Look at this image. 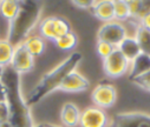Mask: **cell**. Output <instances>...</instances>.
Segmentation results:
<instances>
[{
    "mask_svg": "<svg viewBox=\"0 0 150 127\" xmlns=\"http://www.w3.org/2000/svg\"><path fill=\"white\" fill-rule=\"evenodd\" d=\"M91 99L96 107H99L102 109L110 108L115 105L117 100L116 87L111 83H99L93 88Z\"/></svg>",
    "mask_w": 150,
    "mask_h": 127,
    "instance_id": "8",
    "label": "cell"
},
{
    "mask_svg": "<svg viewBox=\"0 0 150 127\" xmlns=\"http://www.w3.org/2000/svg\"><path fill=\"white\" fill-rule=\"evenodd\" d=\"M10 66L19 74L27 73L32 71L34 67V57L21 44L14 47V52H13Z\"/></svg>",
    "mask_w": 150,
    "mask_h": 127,
    "instance_id": "10",
    "label": "cell"
},
{
    "mask_svg": "<svg viewBox=\"0 0 150 127\" xmlns=\"http://www.w3.org/2000/svg\"><path fill=\"white\" fill-rule=\"evenodd\" d=\"M24 47L35 58V57H39L40 54L44 53L46 44H45V40L39 35V34H35V35H30L24 42H23Z\"/></svg>",
    "mask_w": 150,
    "mask_h": 127,
    "instance_id": "16",
    "label": "cell"
},
{
    "mask_svg": "<svg viewBox=\"0 0 150 127\" xmlns=\"http://www.w3.org/2000/svg\"><path fill=\"white\" fill-rule=\"evenodd\" d=\"M131 81H132L134 85L138 86L139 88H142L146 92H150V71L146 72L143 75H139L137 78L131 79Z\"/></svg>",
    "mask_w": 150,
    "mask_h": 127,
    "instance_id": "24",
    "label": "cell"
},
{
    "mask_svg": "<svg viewBox=\"0 0 150 127\" xmlns=\"http://www.w3.org/2000/svg\"><path fill=\"white\" fill-rule=\"evenodd\" d=\"M38 31L44 40L56 41L60 36L71 32V26L69 21L62 17H47L39 22Z\"/></svg>",
    "mask_w": 150,
    "mask_h": 127,
    "instance_id": "4",
    "label": "cell"
},
{
    "mask_svg": "<svg viewBox=\"0 0 150 127\" xmlns=\"http://www.w3.org/2000/svg\"><path fill=\"white\" fill-rule=\"evenodd\" d=\"M127 36H128V33H127L125 26L122 22L116 20L110 22H104L97 32V40L105 41L108 44L115 46L116 48Z\"/></svg>",
    "mask_w": 150,
    "mask_h": 127,
    "instance_id": "5",
    "label": "cell"
},
{
    "mask_svg": "<svg viewBox=\"0 0 150 127\" xmlns=\"http://www.w3.org/2000/svg\"><path fill=\"white\" fill-rule=\"evenodd\" d=\"M1 82L6 88V102L10 111L8 122L12 127H34L30 106L21 93L20 74L11 66H7L5 67Z\"/></svg>",
    "mask_w": 150,
    "mask_h": 127,
    "instance_id": "1",
    "label": "cell"
},
{
    "mask_svg": "<svg viewBox=\"0 0 150 127\" xmlns=\"http://www.w3.org/2000/svg\"><path fill=\"white\" fill-rule=\"evenodd\" d=\"M10 118V111L7 102H0V122H6Z\"/></svg>",
    "mask_w": 150,
    "mask_h": 127,
    "instance_id": "25",
    "label": "cell"
},
{
    "mask_svg": "<svg viewBox=\"0 0 150 127\" xmlns=\"http://www.w3.org/2000/svg\"><path fill=\"white\" fill-rule=\"evenodd\" d=\"M54 42H56V45H57V47L59 50L70 51V50H73L77 45V35L71 31L67 34H65V35L60 36L59 39H57Z\"/></svg>",
    "mask_w": 150,
    "mask_h": 127,
    "instance_id": "21",
    "label": "cell"
},
{
    "mask_svg": "<svg viewBox=\"0 0 150 127\" xmlns=\"http://www.w3.org/2000/svg\"><path fill=\"white\" fill-rule=\"evenodd\" d=\"M43 127H59L56 125H50V123H43Z\"/></svg>",
    "mask_w": 150,
    "mask_h": 127,
    "instance_id": "31",
    "label": "cell"
},
{
    "mask_svg": "<svg viewBox=\"0 0 150 127\" xmlns=\"http://www.w3.org/2000/svg\"><path fill=\"white\" fill-rule=\"evenodd\" d=\"M117 50L127 58L128 61H132L135 60L142 52L139 50V46L137 44V41L134 36H127L121 44L117 46Z\"/></svg>",
    "mask_w": 150,
    "mask_h": 127,
    "instance_id": "15",
    "label": "cell"
},
{
    "mask_svg": "<svg viewBox=\"0 0 150 127\" xmlns=\"http://www.w3.org/2000/svg\"><path fill=\"white\" fill-rule=\"evenodd\" d=\"M0 127H12V125H11L8 121H6V122H0Z\"/></svg>",
    "mask_w": 150,
    "mask_h": 127,
    "instance_id": "29",
    "label": "cell"
},
{
    "mask_svg": "<svg viewBox=\"0 0 150 127\" xmlns=\"http://www.w3.org/2000/svg\"><path fill=\"white\" fill-rule=\"evenodd\" d=\"M90 86L89 80L77 71H72L63 80L59 90L64 92H82L88 90Z\"/></svg>",
    "mask_w": 150,
    "mask_h": 127,
    "instance_id": "11",
    "label": "cell"
},
{
    "mask_svg": "<svg viewBox=\"0 0 150 127\" xmlns=\"http://www.w3.org/2000/svg\"><path fill=\"white\" fill-rule=\"evenodd\" d=\"M110 123L109 115L99 107L92 106L81 112V127H108Z\"/></svg>",
    "mask_w": 150,
    "mask_h": 127,
    "instance_id": "9",
    "label": "cell"
},
{
    "mask_svg": "<svg viewBox=\"0 0 150 127\" xmlns=\"http://www.w3.org/2000/svg\"><path fill=\"white\" fill-rule=\"evenodd\" d=\"M138 24H139V26L142 28H144V29H146V31L150 32V13L145 14L144 17H142L138 20Z\"/></svg>",
    "mask_w": 150,
    "mask_h": 127,
    "instance_id": "27",
    "label": "cell"
},
{
    "mask_svg": "<svg viewBox=\"0 0 150 127\" xmlns=\"http://www.w3.org/2000/svg\"><path fill=\"white\" fill-rule=\"evenodd\" d=\"M129 11H130V19L139 20L142 17V0H128Z\"/></svg>",
    "mask_w": 150,
    "mask_h": 127,
    "instance_id": "23",
    "label": "cell"
},
{
    "mask_svg": "<svg viewBox=\"0 0 150 127\" xmlns=\"http://www.w3.org/2000/svg\"><path fill=\"white\" fill-rule=\"evenodd\" d=\"M149 71H150V55L141 53L135 60H132L130 62V68H129L128 75L131 80L134 78L145 74Z\"/></svg>",
    "mask_w": 150,
    "mask_h": 127,
    "instance_id": "14",
    "label": "cell"
},
{
    "mask_svg": "<svg viewBox=\"0 0 150 127\" xmlns=\"http://www.w3.org/2000/svg\"><path fill=\"white\" fill-rule=\"evenodd\" d=\"M42 4L33 0H25L20 1V8L17 15L10 21L7 41L17 47L30 36L31 31L38 24L40 13H42Z\"/></svg>",
    "mask_w": 150,
    "mask_h": 127,
    "instance_id": "3",
    "label": "cell"
},
{
    "mask_svg": "<svg viewBox=\"0 0 150 127\" xmlns=\"http://www.w3.org/2000/svg\"><path fill=\"white\" fill-rule=\"evenodd\" d=\"M81 60H82V54L78 52H73L65 60H63L57 67H54L49 73L44 74L39 83L26 97L25 99L26 104L28 106H32L37 102H39L40 100H43L50 93L54 92L56 90H59L63 80L72 71H76Z\"/></svg>",
    "mask_w": 150,
    "mask_h": 127,
    "instance_id": "2",
    "label": "cell"
},
{
    "mask_svg": "<svg viewBox=\"0 0 150 127\" xmlns=\"http://www.w3.org/2000/svg\"><path fill=\"white\" fill-rule=\"evenodd\" d=\"M130 61L116 48L108 58L103 60V69L104 73L112 79L121 78L129 73Z\"/></svg>",
    "mask_w": 150,
    "mask_h": 127,
    "instance_id": "6",
    "label": "cell"
},
{
    "mask_svg": "<svg viewBox=\"0 0 150 127\" xmlns=\"http://www.w3.org/2000/svg\"><path fill=\"white\" fill-rule=\"evenodd\" d=\"M93 3H95L93 0H76V1H72L74 6L79 8H92Z\"/></svg>",
    "mask_w": 150,
    "mask_h": 127,
    "instance_id": "26",
    "label": "cell"
},
{
    "mask_svg": "<svg viewBox=\"0 0 150 127\" xmlns=\"http://www.w3.org/2000/svg\"><path fill=\"white\" fill-rule=\"evenodd\" d=\"M6 88L4 86V83L0 81V102H6Z\"/></svg>",
    "mask_w": 150,
    "mask_h": 127,
    "instance_id": "28",
    "label": "cell"
},
{
    "mask_svg": "<svg viewBox=\"0 0 150 127\" xmlns=\"http://www.w3.org/2000/svg\"><path fill=\"white\" fill-rule=\"evenodd\" d=\"M14 47L7 40H0V66L7 67L11 64Z\"/></svg>",
    "mask_w": 150,
    "mask_h": 127,
    "instance_id": "20",
    "label": "cell"
},
{
    "mask_svg": "<svg viewBox=\"0 0 150 127\" xmlns=\"http://www.w3.org/2000/svg\"><path fill=\"white\" fill-rule=\"evenodd\" d=\"M112 3H114V12H115L116 21L123 22V21H128L131 18L128 0H112Z\"/></svg>",
    "mask_w": 150,
    "mask_h": 127,
    "instance_id": "18",
    "label": "cell"
},
{
    "mask_svg": "<svg viewBox=\"0 0 150 127\" xmlns=\"http://www.w3.org/2000/svg\"><path fill=\"white\" fill-rule=\"evenodd\" d=\"M93 15L104 22H110L115 20V12H114V3L112 0H99L95 1L92 6Z\"/></svg>",
    "mask_w": 150,
    "mask_h": 127,
    "instance_id": "12",
    "label": "cell"
},
{
    "mask_svg": "<svg viewBox=\"0 0 150 127\" xmlns=\"http://www.w3.org/2000/svg\"><path fill=\"white\" fill-rule=\"evenodd\" d=\"M20 8V1L17 0H1L0 1V14L11 21Z\"/></svg>",
    "mask_w": 150,
    "mask_h": 127,
    "instance_id": "17",
    "label": "cell"
},
{
    "mask_svg": "<svg viewBox=\"0 0 150 127\" xmlns=\"http://www.w3.org/2000/svg\"><path fill=\"white\" fill-rule=\"evenodd\" d=\"M108 127H150V114L142 112H125L116 114Z\"/></svg>",
    "mask_w": 150,
    "mask_h": 127,
    "instance_id": "7",
    "label": "cell"
},
{
    "mask_svg": "<svg viewBox=\"0 0 150 127\" xmlns=\"http://www.w3.org/2000/svg\"><path fill=\"white\" fill-rule=\"evenodd\" d=\"M4 71H5V67H1V66H0V81H1V78H3Z\"/></svg>",
    "mask_w": 150,
    "mask_h": 127,
    "instance_id": "30",
    "label": "cell"
},
{
    "mask_svg": "<svg viewBox=\"0 0 150 127\" xmlns=\"http://www.w3.org/2000/svg\"><path fill=\"white\" fill-rule=\"evenodd\" d=\"M137 41V44L139 46V50L142 53L150 55V32L142 28L141 26L137 28L135 36H134Z\"/></svg>",
    "mask_w": 150,
    "mask_h": 127,
    "instance_id": "19",
    "label": "cell"
},
{
    "mask_svg": "<svg viewBox=\"0 0 150 127\" xmlns=\"http://www.w3.org/2000/svg\"><path fill=\"white\" fill-rule=\"evenodd\" d=\"M116 50L115 46H112L110 44L105 41H102V40H97V44H96V51L98 53V55L104 60L105 58H108L112 52Z\"/></svg>",
    "mask_w": 150,
    "mask_h": 127,
    "instance_id": "22",
    "label": "cell"
},
{
    "mask_svg": "<svg viewBox=\"0 0 150 127\" xmlns=\"http://www.w3.org/2000/svg\"><path fill=\"white\" fill-rule=\"evenodd\" d=\"M81 111L73 102H65L60 109V120L65 127H74L79 125Z\"/></svg>",
    "mask_w": 150,
    "mask_h": 127,
    "instance_id": "13",
    "label": "cell"
}]
</instances>
